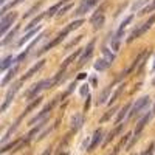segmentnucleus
I'll list each match as a JSON object with an SVG mask.
<instances>
[{
  "label": "nucleus",
  "mask_w": 155,
  "mask_h": 155,
  "mask_svg": "<svg viewBox=\"0 0 155 155\" xmlns=\"http://www.w3.org/2000/svg\"><path fill=\"white\" fill-rule=\"evenodd\" d=\"M120 44H121V36L113 34V36H112V39H110V47H112V50L115 51V53L120 50Z\"/></svg>",
  "instance_id": "4468645a"
},
{
  "label": "nucleus",
  "mask_w": 155,
  "mask_h": 155,
  "mask_svg": "<svg viewBox=\"0 0 155 155\" xmlns=\"http://www.w3.org/2000/svg\"><path fill=\"white\" fill-rule=\"evenodd\" d=\"M92 23H93V28H95V30H98V28L102 27V23H104V14H102V9L96 11L95 14H93Z\"/></svg>",
  "instance_id": "6e6552de"
},
{
  "label": "nucleus",
  "mask_w": 155,
  "mask_h": 155,
  "mask_svg": "<svg viewBox=\"0 0 155 155\" xmlns=\"http://www.w3.org/2000/svg\"><path fill=\"white\" fill-rule=\"evenodd\" d=\"M147 2H149V0H138V2H135V3L132 5V11H140Z\"/></svg>",
  "instance_id": "bb28decb"
},
{
  "label": "nucleus",
  "mask_w": 155,
  "mask_h": 155,
  "mask_svg": "<svg viewBox=\"0 0 155 155\" xmlns=\"http://www.w3.org/2000/svg\"><path fill=\"white\" fill-rule=\"evenodd\" d=\"M44 64H45V61H39V62L36 64V65H33V67L27 71V74H25V76L22 78V81H25V79H28V78H31L36 71H39V70H41V68L44 67Z\"/></svg>",
  "instance_id": "9d476101"
},
{
  "label": "nucleus",
  "mask_w": 155,
  "mask_h": 155,
  "mask_svg": "<svg viewBox=\"0 0 155 155\" xmlns=\"http://www.w3.org/2000/svg\"><path fill=\"white\" fill-rule=\"evenodd\" d=\"M147 106H149V96H143V98L137 99V102L132 106L130 112H129V118H132V116H135V115H140L143 110L147 109Z\"/></svg>",
  "instance_id": "f03ea898"
},
{
  "label": "nucleus",
  "mask_w": 155,
  "mask_h": 155,
  "mask_svg": "<svg viewBox=\"0 0 155 155\" xmlns=\"http://www.w3.org/2000/svg\"><path fill=\"white\" fill-rule=\"evenodd\" d=\"M87 76V73H81L79 76H78V79H84V78Z\"/></svg>",
  "instance_id": "e433bc0d"
},
{
  "label": "nucleus",
  "mask_w": 155,
  "mask_h": 155,
  "mask_svg": "<svg viewBox=\"0 0 155 155\" xmlns=\"http://www.w3.org/2000/svg\"><path fill=\"white\" fill-rule=\"evenodd\" d=\"M17 19V14L16 12H11V14H5V16H2V20H0V31H2V34H5L6 31H8V28L11 27L12 23H14V20Z\"/></svg>",
  "instance_id": "20e7f679"
},
{
  "label": "nucleus",
  "mask_w": 155,
  "mask_h": 155,
  "mask_svg": "<svg viewBox=\"0 0 155 155\" xmlns=\"http://www.w3.org/2000/svg\"><path fill=\"white\" fill-rule=\"evenodd\" d=\"M153 70H155V61H153Z\"/></svg>",
  "instance_id": "4c0bfd02"
},
{
  "label": "nucleus",
  "mask_w": 155,
  "mask_h": 155,
  "mask_svg": "<svg viewBox=\"0 0 155 155\" xmlns=\"http://www.w3.org/2000/svg\"><path fill=\"white\" fill-rule=\"evenodd\" d=\"M132 19H134V16H127V17H126V19H124L123 22H121L120 28H118V33H116V34H118V36H123V33H124V28H126L127 25L132 22Z\"/></svg>",
  "instance_id": "b1692460"
},
{
  "label": "nucleus",
  "mask_w": 155,
  "mask_h": 155,
  "mask_svg": "<svg viewBox=\"0 0 155 155\" xmlns=\"http://www.w3.org/2000/svg\"><path fill=\"white\" fill-rule=\"evenodd\" d=\"M42 127H44V123H41V124H37V126H36V127L33 129V130H31V132L28 134V140H31V138H34V135H37V132H39V130H41V129H42Z\"/></svg>",
  "instance_id": "c756f323"
},
{
  "label": "nucleus",
  "mask_w": 155,
  "mask_h": 155,
  "mask_svg": "<svg viewBox=\"0 0 155 155\" xmlns=\"http://www.w3.org/2000/svg\"><path fill=\"white\" fill-rule=\"evenodd\" d=\"M64 5V0L62 2H58L56 5H53L47 12H45V16H48V17H51V16H54V14H59V11H61V6Z\"/></svg>",
  "instance_id": "a211bd4d"
},
{
  "label": "nucleus",
  "mask_w": 155,
  "mask_h": 155,
  "mask_svg": "<svg viewBox=\"0 0 155 155\" xmlns=\"http://www.w3.org/2000/svg\"><path fill=\"white\" fill-rule=\"evenodd\" d=\"M79 92H81V96H88V85L87 84H84V85H81V90H79Z\"/></svg>",
  "instance_id": "473e14b6"
},
{
  "label": "nucleus",
  "mask_w": 155,
  "mask_h": 155,
  "mask_svg": "<svg viewBox=\"0 0 155 155\" xmlns=\"http://www.w3.org/2000/svg\"><path fill=\"white\" fill-rule=\"evenodd\" d=\"M20 144H23V141H22V140L12 141L11 144H6V146H3L2 149H0V152H2V153H5L6 150H12V149H17V147H20Z\"/></svg>",
  "instance_id": "aec40b11"
},
{
  "label": "nucleus",
  "mask_w": 155,
  "mask_h": 155,
  "mask_svg": "<svg viewBox=\"0 0 155 155\" xmlns=\"http://www.w3.org/2000/svg\"><path fill=\"white\" fill-rule=\"evenodd\" d=\"M82 123H84V118H82V115H74L73 118H71V129L73 130H79L81 129V126H82Z\"/></svg>",
  "instance_id": "9b49d317"
},
{
  "label": "nucleus",
  "mask_w": 155,
  "mask_h": 155,
  "mask_svg": "<svg viewBox=\"0 0 155 155\" xmlns=\"http://www.w3.org/2000/svg\"><path fill=\"white\" fill-rule=\"evenodd\" d=\"M54 82H56L54 79H44V81H41V82L34 84V85H33V88H31V90H28L27 98H28V99H31V98L37 96V93H41L42 90H45V88H50Z\"/></svg>",
  "instance_id": "f257e3e1"
},
{
  "label": "nucleus",
  "mask_w": 155,
  "mask_h": 155,
  "mask_svg": "<svg viewBox=\"0 0 155 155\" xmlns=\"http://www.w3.org/2000/svg\"><path fill=\"white\" fill-rule=\"evenodd\" d=\"M130 109H132V104H126V106L120 110L118 116H116V123H121V121L124 120V116H126V115L129 116V113H127V112H130Z\"/></svg>",
  "instance_id": "dca6fc26"
},
{
  "label": "nucleus",
  "mask_w": 155,
  "mask_h": 155,
  "mask_svg": "<svg viewBox=\"0 0 155 155\" xmlns=\"http://www.w3.org/2000/svg\"><path fill=\"white\" fill-rule=\"evenodd\" d=\"M101 141H102V130L98 129V130L93 134V137H92V143H90V146H88V150H93L101 143Z\"/></svg>",
  "instance_id": "1a4fd4ad"
},
{
  "label": "nucleus",
  "mask_w": 155,
  "mask_h": 155,
  "mask_svg": "<svg viewBox=\"0 0 155 155\" xmlns=\"http://www.w3.org/2000/svg\"><path fill=\"white\" fill-rule=\"evenodd\" d=\"M17 30H19V27H16L14 30H12V31H11V33L8 34V36H6V37L3 39V41H2V44H3V45H6V44H8V42L11 41V39H12V37H14V36H16V33H17Z\"/></svg>",
  "instance_id": "c85d7f7f"
},
{
  "label": "nucleus",
  "mask_w": 155,
  "mask_h": 155,
  "mask_svg": "<svg viewBox=\"0 0 155 155\" xmlns=\"http://www.w3.org/2000/svg\"><path fill=\"white\" fill-rule=\"evenodd\" d=\"M121 92H123V85H121V87H118V88H116V92H115V93H113V95L110 96V104H113V102L116 101V98H118V96L121 95Z\"/></svg>",
  "instance_id": "2f4dec72"
},
{
  "label": "nucleus",
  "mask_w": 155,
  "mask_h": 155,
  "mask_svg": "<svg viewBox=\"0 0 155 155\" xmlns=\"http://www.w3.org/2000/svg\"><path fill=\"white\" fill-rule=\"evenodd\" d=\"M95 5H96V0H84L82 5L76 9L74 14H76V16H82V14H85V12H88Z\"/></svg>",
  "instance_id": "423d86ee"
},
{
  "label": "nucleus",
  "mask_w": 155,
  "mask_h": 155,
  "mask_svg": "<svg viewBox=\"0 0 155 155\" xmlns=\"http://www.w3.org/2000/svg\"><path fill=\"white\" fill-rule=\"evenodd\" d=\"M71 6H73L71 3H68V5H65V6H62V8H61V11H59V16H62V14H65V12H67V11H68V9L71 8Z\"/></svg>",
  "instance_id": "f704fd0d"
},
{
  "label": "nucleus",
  "mask_w": 155,
  "mask_h": 155,
  "mask_svg": "<svg viewBox=\"0 0 155 155\" xmlns=\"http://www.w3.org/2000/svg\"><path fill=\"white\" fill-rule=\"evenodd\" d=\"M109 67H110V62H107L104 58L99 59L98 62H95V70H98V71H104V70H107Z\"/></svg>",
  "instance_id": "2eb2a0df"
},
{
  "label": "nucleus",
  "mask_w": 155,
  "mask_h": 155,
  "mask_svg": "<svg viewBox=\"0 0 155 155\" xmlns=\"http://www.w3.org/2000/svg\"><path fill=\"white\" fill-rule=\"evenodd\" d=\"M102 56H104V59L107 61V62H113L115 61V51H112V50H109V48H102Z\"/></svg>",
  "instance_id": "5701e85b"
},
{
  "label": "nucleus",
  "mask_w": 155,
  "mask_h": 155,
  "mask_svg": "<svg viewBox=\"0 0 155 155\" xmlns=\"http://www.w3.org/2000/svg\"><path fill=\"white\" fill-rule=\"evenodd\" d=\"M12 62H16V58H14V56H6V58L2 61V64H0V70H2V71L8 70V68L12 65Z\"/></svg>",
  "instance_id": "ddd939ff"
},
{
  "label": "nucleus",
  "mask_w": 155,
  "mask_h": 155,
  "mask_svg": "<svg viewBox=\"0 0 155 155\" xmlns=\"http://www.w3.org/2000/svg\"><path fill=\"white\" fill-rule=\"evenodd\" d=\"M121 129H123V124H120V126H118V127H116V129H115V130H113V132H110L106 141H110V140H113V138H115V135H118V134L121 132Z\"/></svg>",
  "instance_id": "7c9ffc66"
},
{
  "label": "nucleus",
  "mask_w": 155,
  "mask_h": 155,
  "mask_svg": "<svg viewBox=\"0 0 155 155\" xmlns=\"http://www.w3.org/2000/svg\"><path fill=\"white\" fill-rule=\"evenodd\" d=\"M17 90H19V84H14V85H12V87L8 90V93H6V96H5V101H3V104H2V109H0V112H5V110H6V107L11 104L12 98L16 96Z\"/></svg>",
  "instance_id": "39448f33"
},
{
  "label": "nucleus",
  "mask_w": 155,
  "mask_h": 155,
  "mask_svg": "<svg viewBox=\"0 0 155 155\" xmlns=\"http://www.w3.org/2000/svg\"><path fill=\"white\" fill-rule=\"evenodd\" d=\"M59 155H67V153H59Z\"/></svg>",
  "instance_id": "58836bf2"
},
{
  "label": "nucleus",
  "mask_w": 155,
  "mask_h": 155,
  "mask_svg": "<svg viewBox=\"0 0 155 155\" xmlns=\"http://www.w3.org/2000/svg\"><path fill=\"white\" fill-rule=\"evenodd\" d=\"M41 102H42V98H36V99H34V101L31 102V104H28V107H27V109L23 110V115H27V113H30V112H31L33 109H36V107H37L39 104H41Z\"/></svg>",
  "instance_id": "393cba45"
},
{
  "label": "nucleus",
  "mask_w": 155,
  "mask_h": 155,
  "mask_svg": "<svg viewBox=\"0 0 155 155\" xmlns=\"http://www.w3.org/2000/svg\"><path fill=\"white\" fill-rule=\"evenodd\" d=\"M153 113H155V106H153Z\"/></svg>",
  "instance_id": "ea45409f"
},
{
  "label": "nucleus",
  "mask_w": 155,
  "mask_h": 155,
  "mask_svg": "<svg viewBox=\"0 0 155 155\" xmlns=\"http://www.w3.org/2000/svg\"><path fill=\"white\" fill-rule=\"evenodd\" d=\"M82 23H84V20H82V19H78V20H74V22H71V23L68 25V27H67V28H68L70 31H73V30H76V28H79V27H81V25H82Z\"/></svg>",
  "instance_id": "cd10ccee"
},
{
  "label": "nucleus",
  "mask_w": 155,
  "mask_h": 155,
  "mask_svg": "<svg viewBox=\"0 0 155 155\" xmlns=\"http://www.w3.org/2000/svg\"><path fill=\"white\" fill-rule=\"evenodd\" d=\"M17 70H19V67H17V65H16V67H12V68H11V70H9L8 73H6V76L3 78V81H2V85H6V84H8V82H9V81L12 79V78H14V74L17 73Z\"/></svg>",
  "instance_id": "4be33fe9"
},
{
  "label": "nucleus",
  "mask_w": 155,
  "mask_h": 155,
  "mask_svg": "<svg viewBox=\"0 0 155 155\" xmlns=\"http://www.w3.org/2000/svg\"><path fill=\"white\" fill-rule=\"evenodd\" d=\"M152 113H153V112H149V113H147V115L144 116V118H143V120H141V121L138 123V127H137V130H135V137H137V138H138L140 132L143 130V127L146 126V123H147V121H149V120L152 118Z\"/></svg>",
  "instance_id": "f8f14e48"
},
{
  "label": "nucleus",
  "mask_w": 155,
  "mask_h": 155,
  "mask_svg": "<svg viewBox=\"0 0 155 155\" xmlns=\"http://www.w3.org/2000/svg\"><path fill=\"white\" fill-rule=\"evenodd\" d=\"M50 153H51V147H47V150H45L42 155H50Z\"/></svg>",
  "instance_id": "c9c22d12"
},
{
  "label": "nucleus",
  "mask_w": 155,
  "mask_h": 155,
  "mask_svg": "<svg viewBox=\"0 0 155 155\" xmlns=\"http://www.w3.org/2000/svg\"><path fill=\"white\" fill-rule=\"evenodd\" d=\"M54 104H56V101H53V102H51V104L45 106V107H44V110H42L41 113H39L37 116H34V118H33V120L30 121V124H31V126H34L36 123H37V124H41V123H44V121H45V118H47V116H48V113H50L51 110H53Z\"/></svg>",
  "instance_id": "7ed1b4c3"
},
{
  "label": "nucleus",
  "mask_w": 155,
  "mask_h": 155,
  "mask_svg": "<svg viewBox=\"0 0 155 155\" xmlns=\"http://www.w3.org/2000/svg\"><path fill=\"white\" fill-rule=\"evenodd\" d=\"M44 16H45V14H42V16H37L34 20H31V22H30V25H27V30H28V31H31V30H34L36 25L39 27V22H41V20L44 19Z\"/></svg>",
  "instance_id": "a878e982"
},
{
  "label": "nucleus",
  "mask_w": 155,
  "mask_h": 155,
  "mask_svg": "<svg viewBox=\"0 0 155 155\" xmlns=\"http://www.w3.org/2000/svg\"><path fill=\"white\" fill-rule=\"evenodd\" d=\"M82 51H84V50H78V51H76V53H74V54H71V56H68V58H67L65 61H64V64H62V67H61V71H65V68H67V67L70 65V64H71V61H74V58H76L78 54H81V53H82Z\"/></svg>",
  "instance_id": "6ab92c4d"
},
{
  "label": "nucleus",
  "mask_w": 155,
  "mask_h": 155,
  "mask_svg": "<svg viewBox=\"0 0 155 155\" xmlns=\"http://www.w3.org/2000/svg\"><path fill=\"white\" fill-rule=\"evenodd\" d=\"M37 31H39V27L36 28V30H31V31H28L27 34H25L22 39H20V41H19V47H22L23 44H27V42H30V39L34 36V34H37Z\"/></svg>",
  "instance_id": "412c9836"
},
{
  "label": "nucleus",
  "mask_w": 155,
  "mask_h": 155,
  "mask_svg": "<svg viewBox=\"0 0 155 155\" xmlns=\"http://www.w3.org/2000/svg\"><path fill=\"white\" fill-rule=\"evenodd\" d=\"M110 92H112V85H110V87H107V88L104 90V92L101 93V96H99V99H98V104H99V106H102V104H106V102H107V101L110 99V98H109Z\"/></svg>",
  "instance_id": "f3484780"
},
{
  "label": "nucleus",
  "mask_w": 155,
  "mask_h": 155,
  "mask_svg": "<svg viewBox=\"0 0 155 155\" xmlns=\"http://www.w3.org/2000/svg\"><path fill=\"white\" fill-rule=\"evenodd\" d=\"M143 11H144V12H152V11H155V0H152V3H150L149 6H146Z\"/></svg>",
  "instance_id": "72a5a7b5"
},
{
  "label": "nucleus",
  "mask_w": 155,
  "mask_h": 155,
  "mask_svg": "<svg viewBox=\"0 0 155 155\" xmlns=\"http://www.w3.org/2000/svg\"><path fill=\"white\" fill-rule=\"evenodd\" d=\"M93 47H95V42L92 41V42H90L85 48H84V51H82V56H81V59H79V62H78V64H79V65H84V64L90 59V56H92V53H93Z\"/></svg>",
  "instance_id": "0eeeda50"
}]
</instances>
